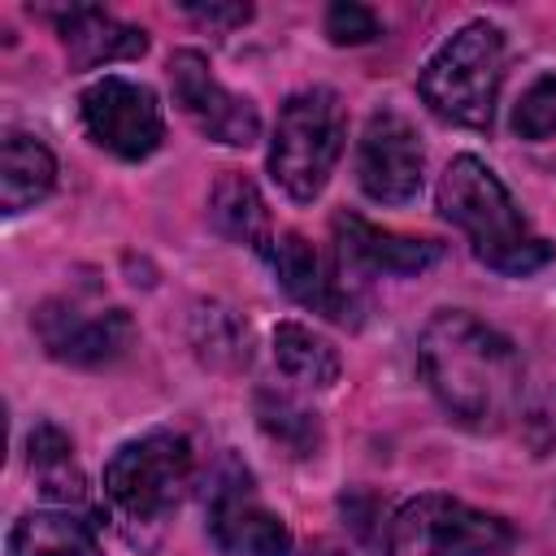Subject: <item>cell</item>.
Masks as SVG:
<instances>
[{
	"label": "cell",
	"instance_id": "1",
	"mask_svg": "<svg viewBox=\"0 0 556 556\" xmlns=\"http://www.w3.org/2000/svg\"><path fill=\"white\" fill-rule=\"evenodd\" d=\"M417 369L434 400L473 430H500L521 404L517 348L473 313H434L417 339Z\"/></svg>",
	"mask_w": 556,
	"mask_h": 556
},
{
	"label": "cell",
	"instance_id": "2",
	"mask_svg": "<svg viewBox=\"0 0 556 556\" xmlns=\"http://www.w3.org/2000/svg\"><path fill=\"white\" fill-rule=\"evenodd\" d=\"M439 213L465 230L473 256L495 274H534L552 261V243L530 230L526 213L478 156H456L439 178Z\"/></svg>",
	"mask_w": 556,
	"mask_h": 556
},
{
	"label": "cell",
	"instance_id": "3",
	"mask_svg": "<svg viewBox=\"0 0 556 556\" xmlns=\"http://www.w3.org/2000/svg\"><path fill=\"white\" fill-rule=\"evenodd\" d=\"M504 65H508V43H504L500 26L469 22L426 61V70L417 78V96L443 122L482 130V126H491Z\"/></svg>",
	"mask_w": 556,
	"mask_h": 556
},
{
	"label": "cell",
	"instance_id": "4",
	"mask_svg": "<svg viewBox=\"0 0 556 556\" xmlns=\"http://www.w3.org/2000/svg\"><path fill=\"white\" fill-rule=\"evenodd\" d=\"M343 139H348V117H343V104L334 91L304 87V91L287 96V104L278 109L274 143H269L274 182L300 204L317 200L334 161L343 156Z\"/></svg>",
	"mask_w": 556,
	"mask_h": 556
},
{
	"label": "cell",
	"instance_id": "5",
	"mask_svg": "<svg viewBox=\"0 0 556 556\" xmlns=\"http://www.w3.org/2000/svg\"><path fill=\"white\" fill-rule=\"evenodd\" d=\"M191 482V443L174 430H148L122 443L104 465V495L126 526H161Z\"/></svg>",
	"mask_w": 556,
	"mask_h": 556
},
{
	"label": "cell",
	"instance_id": "6",
	"mask_svg": "<svg viewBox=\"0 0 556 556\" xmlns=\"http://www.w3.org/2000/svg\"><path fill=\"white\" fill-rule=\"evenodd\" d=\"M513 526L452 495H417L387 526V556H500Z\"/></svg>",
	"mask_w": 556,
	"mask_h": 556
},
{
	"label": "cell",
	"instance_id": "7",
	"mask_svg": "<svg viewBox=\"0 0 556 556\" xmlns=\"http://www.w3.org/2000/svg\"><path fill=\"white\" fill-rule=\"evenodd\" d=\"M35 334L48 348V356H56L65 365L96 369V365L126 356V348L135 343V321L126 308L91 304L83 295H56V300L39 304Z\"/></svg>",
	"mask_w": 556,
	"mask_h": 556
},
{
	"label": "cell",
	"instance_id": "8",
	"mask_svg": "<svg viewBox=\"0 0 556 556\" xmlns=\"http://www.w3.org/2000/svg\"><path fill=\"white\" fill-rule=\"evenodd\" d=\"M78 113H83L87 135L122 161H143L165 139V117H161L152 87L117 78V74H104L100 83H91L78 96Z\"/></svg>",
	"mask_w": 556,
	"mask_h": 556
},
{
	"label": "cell",
	"instance_id": "9",
	"mask_svg": "<svg viewBox=\"0 0 556 556\" xmlns=\"http://www.w3.org/2000/svg\"><path fill=\"white\" fill-rule=\"evenodd\" d=\"M208 534L226 556H287L291 530L278 513H269L256 491L252 473L226 456L208 486Z\"/></svg>",
	"mask_w": 556,
	"mask_h": 556
},
{
	"label": "cell",
	"instance_id": "10",
	"mask_svg": "<svg viewBox=\"0 0 556 556\" xmlns=\"http://www.w3.org/2000/svg\"><path fill=\"white\" fill-rule=\"evenodd\" d=\"M169 87L178 109L191 117V126L226 148H248L261 135V113L248 96H235L230 87L217 83V74L208 70V61L191 48L169 56Z\"/></svg>",
	"mask_w": 556,
	"mask_h": 556
},
{
	"label": "cell",
	"instance_id": "11",
	"mask_svg": "<svg viewBox=\"0 0 556 556\" xmlns=\"http://www.w3.org/2000/svg\"><path fill=\"white\" fill-rule=\"evenodd\" d=\"M426 148L413 130V122L395 109H378L365 122L361 148H356V182L378 204H408L421 191Z\"/></svg>",
	"mask_w": 556,
	"mask_h": 556
},
{
	"label": "cell",
	"instance_id": "12",
	"mask_svg": "<svg viewBox=\"0 0 556 556\" xmlns=\"http://www.w3.org/2000/svg\"><path fill=\"white\" fill-rule=\"evenodd\" d=\"M269 265H274L278 282H282V291L295 304H304V308H313V313H321L330 321H356V295L343 282L348 274L339 265H330L304 235L287 230L282 239H274Z\"/></svg>",
	"mask_w": 556,
	"mask_h": 556
},
{
	"label": "cell",
	"instance_id": "13",
	"mask_svg": "<svg viewBox=\"0 0 556 556\" xmlns=\"http://www.w3.org/2000/svg\"><path fill=\"white\" fill-rule=\"evenodd\" d=\"M334 248H339L343 274H421L443 256V248L434 239L395 235L356 213L334 217Z\"/></svg>",
	"mask_w": 556,
	"mask_h": 556
},
{
	"label": "cell",
	"instance_id": "14",
	"mask_svg": "<svg viewBox=\"0 0 556 556\" xmlns=\"http://www.w3.org/2000/svg\"><path fill=\"white\" fill-rule=\"evenodd\" d=\"M43 17L56 22L74 70H91V65H109V61H135V56L148 52V35L139 26H126V22H117L113 13L96 9V4L43 9Z\"/></svg>",
	"mask_w": 556,
	"mask_h": 556
},
{
	"label": "cell",
	"instance_id": "15",
	"mask_svg": "<svg viewBox=\"0 0 556 556\" xmlns=\"http://www.w3.org/2000/svg\"><path fill=\"white\" fill-rule=\"evenodd\" d=\"M56 182V161L52 152L35 139V135H22V130H9L4 135V148H0V208L13 217L30 204H39Z\"/></svg>",
	"mask_w": 556,
	"mask_h": 556
},
{
	"label": "cell",
	"instance_id": "16",
	"mask_svg": "<svg viewBox=\"0 0 556 556\" xmlns=\"http://www.w3.org/2000/svg\"><path fill=\"white\" fill-rule=\"evenodd\" d=\"M9 556H100L96 526L78 513H26L9 530Z\"/></svg>",
	"mask_w": 556,
	"mask_h": 556
},
{
	"label": "cell",
	"instance_id": "17",
	"mask_svg": "<svg viewBox=\"0 0 556 556\" xmlns=\"http://www.w3.org/2000/svg\"><path fill=\"white\" fill-rule=\"evenodd\" d=\"M208 213H213V226L235 239V243H248L252 252L269 256L274 248V235H269V208L256 191L252 178L243 174H222L217 187H213V200H208Z\"/></svg>",
	"mask_w": 556,
	"mask_h": 556
},
{
	"label": "cell",
	"instance_id": "18",
	"mask_svg": "<svg viewBox=\"0 0 556 556\" xmlns=\"http://www.w3.org/2000/svg\"><path fill=\"white\" fill-rule=\"evenodd\" d=\"M26 447H30V473L39 482L43 500H52V504H78L87 482H83V473L74 465L70 434L61 426H52V421H39L30 430V439H26Z\"/></svg>",
	"mask_w": 556,
	"mask_h": 556
},
{
	"label": "cell",
	"instance_id": "19",
	"mask_svg": "<svg viewBox=\"0 0 556 556\" xmlns=\"http://www.w3.org/2000/svg\"><path fill=\"white\" fill-rule=\"evenodd\" d=\"M274 361L300 387H330L339 378V352L330 348V339H321L317 330H308L300 321H278Z\"/></svg>",
	"mask_w": 556,
	"mask_h": 556
},
{
	"label": "cell",
	"instance_id": "20",
	"mask_svg": "<svg viewBox=\"0 0 556 556\" xmlns=\"http://www.w3.org/2000/svg\"><path fill=\"white\" fill-rule=\"evenodd\" d=\"M256 421H261V430H265L274 443H282L291 456H313L317 443H321L317 417H313L308 408H300V404H295L291 395H282V391H256Z\"/></svg>",
	"mask_w": 556,
	"mask_h": 556
},
{
	"label": "cell",
	"instance_id": "21",
	"mask_svg": "<svg viewBox=\"0 0 556 556\" xmlns=\"http://www.w3.org/2000/svg\"><path fill=\"white\" fill-rule=\"evenodd\" d=\"M513 130L521 139H547L556 135V74H543L530 83L513 109Z\"/></svg>",
	"mask_w": 556,
	"mask_h": 556
},
{
	"label": "cell",
	"instance_id": "22",
	"mask_svg": "<svg viewBox=\"0 0 556 556\" xmlns=\"http://www.w3.org/2000/svg\"><path fill=\"white\" fill-rule=\"evenodd\" d=\"M208 339H195L200 343V356L204 361H222V352L230 356V365L248 361V330H239V321L222 308H208Z\"/></svg>",
	"mask_w": 556,
	"mask_h": 556
},
{
	"label": "cell",
	"instance_id": "23",
	"mask_svg": "<svg viewBox=\"0 0 556 556\" xmlns=\"http://www.w3.org/2000/svg\"><path fill=\"white\" fill-rule=\"evenodd\" d=\"M326 35L334 43H369L382 35V22L365 4H330L326 9Z\"/></svg>",
	"mask_w": 556,
	"mask_h": 556
},
{
	"label": "cell",
	"instance_id": "24",
	"mask_svg": "<svg viewBox=\"0 0 556 556\" xmlns=\"http://www.w3.org/2000/svg\"><path fill=\"white\" fill-rule=\"evenodd\" d=\"M182 13L208 30H230V26H243L252 17L248 4H182Z\"/></svg>",
	"mask_w": 556,
	"mask_h": 556
},
{
	"label": "cell",
	"instance_id": "25",
	"mask_svg": "<svg viewBox=\"0 0 556 556\" xmlns=\"http://www.w3.org/2000/svg\"><path fill=\"white\" fill-rule=\"evenodd\" d=\"M304 556H343L334 543H326V539H317V543H308V552Z\"/></svg>",
	"mask_w": 556,
	"mask_h": 556
}]
</instances>
